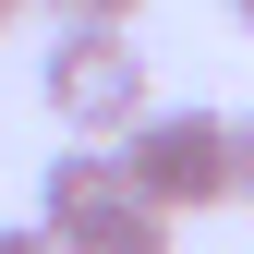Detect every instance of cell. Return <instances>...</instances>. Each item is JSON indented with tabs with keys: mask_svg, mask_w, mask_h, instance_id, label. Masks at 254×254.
Here are the masks:
<instances>
[{
	"mask_svg": "<svg viewBox=\"0 0 254 254\" xmlns=\"http://www.w3.org/2000/svg\"><path fill=\"white\" fill-rule=\"evenodd\" d=\"M121 194V157L109 145H61V157H37V230H73L85 206H109Z\"/></svg>",
	"mask_w": 254,
	"mask_h": 254,
	"instance_id": "3",
	"label": "cell"
},
{
	"mask_svg": "<svg viewBox=\"0 0 254 254\" xmlns=\"http://www.w3.org/2000/svg\"><path fill=\"white\" fill-rule=\"evenodd\" d=\"M49 24H73V37H133L145 0H49Z\"/></svg>",
	"mask_w": 254,
	"mask_h": 254,
	"instance_id": "5",
	"label": "cell"
},
{
	"mask_svg": "<svg viewBox=\"0 0 254 254\" xmlns=\"http://www.w3.org/2000/svg\"><path fill=\"white\" fill-rule=\"evenodd\" d=\"M109 157H121V194L145 218H170V230L230 206V109H145Z\"/></svg>",
	"mask_w": 254,
	"mask_h": 254,
	"instance_id": "1",
	"label": "cell"
},
{
	"mask_svg": "<svg viewBox=\"0 0 254 254\" xmlns=\"http://www.w3.org/2000/svg\"><path fill=\"white\" fill-rule=\"evenodd\" d=\"M230 194H242V206H254V109H242V121H230Z\"/></svg>",
	"mask_w": 254,
	"mask_h": 254,
	"instance_id": "6",
	"label": "cell"
},
{
	"mask_svg": "<svg viewBox=\"0 0 254 254\" xmlns=\"http://www.w3.org/2000/svg\"><path fill=\"white\" fill-rule=\"evenodd\" d=\"M49 254H170V218H145L133 194H109V206H85L73 230H49Z\"/></svg>",
	"mask_w": 254,
	"mask_h": 254,
	"instance_id": "4",
	"label": "cell"
},
{
	"mask_svg": "<svg viewBox=\"0 0 254 254\" xmlns=\"http://www.w3.org/2000/svg\"><path fill=\"white\" fill-rule=\"evenodd\" d=\"M0 254H49V230L37 218H0Z\"/></svg>",
	"mask_w": 254,
	"mask_h": 254,
	"instance_id": "7",
	"label": "cell"
},
{
	"mask_svg": "<svg viewBox=\"0 0 254 254\" xmlns=\"http://www.w3.org/2000/svg\"><path fill=\"white\" fill-rule=\"evenodd\" d=\"M12 24H24V0H0V37H12Z\"/></svg>",
	"mask_w": 254,
	"mask_h": 254,
	"instance_id": "8",
	"label": "cell"
},
{
	"mask_svg": "<svg viewBox=\"0 0 254 254\" xmlns=\"http://www.w3.org/2000/svg\"><path fill=\"white\" fill-rule=\"evenodd\" d=\"M37 97L73 145H121L145 121V49L133 37H73V24H49V61H37Z\"/></svg>",
	"mask_w": 254,
	"mask_h": 254,
	"instance_id": "2",
	"label": "cell"
},
{
	"mask_svg": "<svg viewBox=\"0 0 254 254\" xmlns=\"http://www.w3.org/2000/svg\"><path fill=\"white\" fill-rule=\"evenodd\" d=\"M230 24H254V0H230Z\"/></svg>",
	"mask_w": 254,
	"mask_h": 254,
	"instance_id": "9",
	"label": "cell"
}]
</instances>
